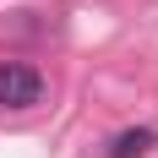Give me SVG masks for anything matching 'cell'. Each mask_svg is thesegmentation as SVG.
<instances>
[{"label": "cell", "mask_w": 158, "mask_h": 158, "mask_svg": "<svg viewBox=\"0 0 158 158\" xmlns=\"http://www.w3.org/2000/svg\"><path fill=\"white\" fill-rule=\"evenodd\" d=\"M38 98H44V77L33 65H16V60L0 65V109H33Z\"/></svg>", "instance_id": "obj_1"}, {"label": "cell", "mask_w": 158, "mask_h": 158, "mask_svg": "<svg viewBox=\"0 0 158 158\" xmlns=\"http://www.w3.org/2000/svg\"><path fill=\"white\" fill-rule=\"evenodd\" d=\"M153 147H158V136L147 126H136V131H120V136L109 142V158H147Z\"/></svg>", "instance_id": "obj_2"}]
</instances>
